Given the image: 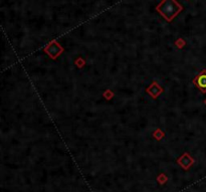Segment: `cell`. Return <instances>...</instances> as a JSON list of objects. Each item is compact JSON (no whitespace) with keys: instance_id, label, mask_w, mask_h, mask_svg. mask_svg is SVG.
I'll return each mask as SVG.
<instances>
[{"instance_id":"6da1fadb","label":"cell","mask_w":206,"mask_h":192,"mask_svg":"<svg viewBox=\"0 0 206 192\" xmlns=\"http://www.w3.org/2000/svg\"><path fill=\"white\" fill-rule=\"evenodd\" d=\"M198 85H199L200 88L206 89V74H202L198 78Z\"/></svg>"}]
</instances>
